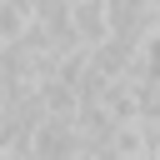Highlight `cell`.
Here are the masks:
<instances>
[{"label": "cell", "mask_w": 160, "mask_h": 160, "mask_svg": "<svg viewBox=\"0 0 160 160\" xmlns=\"http://www.w3.org/2000/svg\"><path fill=\"white\" fill-rule=\"evenodd\" d=\"M105 20H110V35L125 40V45H140L160 25V15H155L150 0H105Z\"/></svg>", "instance_id": "cell-1"}, {"label": "cell", "mask_w": 160, "mask_h": 160, "mask_svg": "<svg viewBox=\"0 0 160 160\" xmlns=\"http://www.w3.org/2000/svg\"><path fill=\"white\" fill-rule=\"evenodd\" d=\"M90 105H95L110 125H120V120H140V85H135V80H105V85L90 95Z\"/></svg>", "instance_id": "cell-2"}, {"label": "cell", "mask_w": 160, "mask_h": 160, "mask_svg": "<svg viewBox=\"0 0 160 160\" xmlns=\"http://www.w3.org/2000/svg\"><path fill=\"white\" fill-rule=\"evenodd\" d=\"M65 25L80 45H100L110 35V20H105V0H70L65 10Z\"/></svg>", "instance_id": "cell-3"}, {"label": "cell", "mask_w": 160, "mask_h": 160, "mask_svg": "<svg viewBox=\"0 0 160 160\" xmlns=\"http://www.w3.org/2000/svg\"><path fill=\"white\" fill-rule=\"evenodd\" d=\"M35 100H40V110H45V115H75V105H80V90L50 75V80H40V85H35Z\"/></svg>", "instance_id": "cell-4"}, {"label": "cell", "mask_w": 160, "mask_h": 160, "mask_svg": "<svg viewBox=\"0 0 160 160\" xmlns=\"http://www.w3.org/2000/svg\"><path fill=\"white\" fill-rule=\"evenodd\" d=\"M30 25H35V15H30L25 0H0V50L5 45H20L30 35Z\"/></svg>", "instance_id": "cell-5"}]
</instances>
